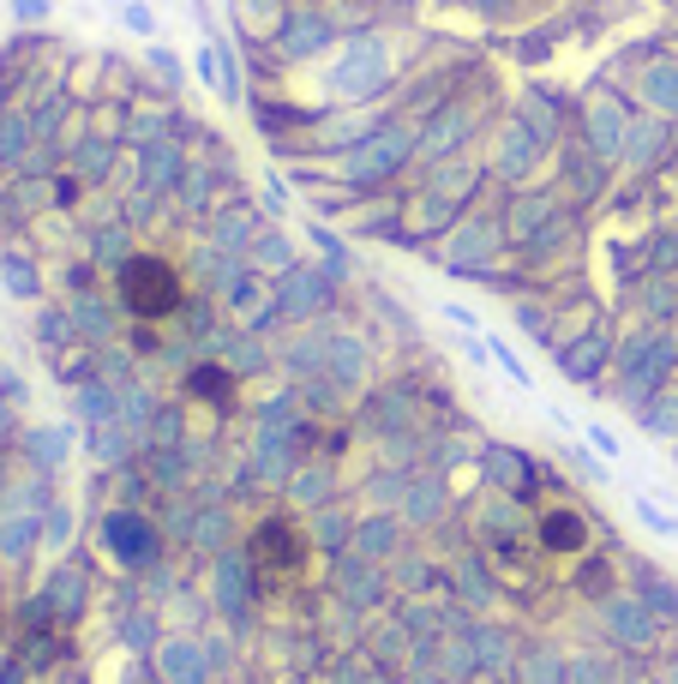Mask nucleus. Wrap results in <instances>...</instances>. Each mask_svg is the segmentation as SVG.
<instances>
[{"label": "nucleus", "instance_id": "1", "mask_svg": "<svg viewBox=\"0 0 678 684\" xmlns=\"http://www.w3.org/2000/svg\"><path fill=\"white\" fill-rule=\"evenodd\" d=\"M246 559H253V576L264 589H289L294 576H306V534L289 523V516H271V523L253 529V546H246Z\"/></svg>", "mask_w": 678, "mask_h": 684}, {"label": "nucleus", "instance_id": "2", "mask_svg": "<svg viewBox=\"0 0 678 684\" xmlns=\"http://www.w3.org/2000/svg\"><path fill=\"white\" fill-rule=\"evenodd\" d=\"M121 301L139 312V319H169V312L186 301L181 271H174L169 259H132L121 271Z\"/></svg>", "mask_w": 678, "mask_h": 684}, {"label": "nucleus", "instance_id": "3", "mask_svg": "<svg viewBox=\"0 0 678 684\" xmlns=\"http://www.w3.org/2000/svg\"><path fill=\"white\" fill-rule=\"evenodd\" d=\"M540 541H547L553 553H577V546L588 541V529H583V516H570V511H553L547 523H540Z\"/></svg>", "mask_w": 678, "mask_h": 684}, {"label": "nucleus", "instance_id": "4", "mask_svg": "<svg viewBox=\"0 0 678 684\" xmlns=\"http://www.w3.org/2000/svg\"><path fill=\"white\" fill-rule=\"evenodd\" d=\"M109 534H114V546H121V559H151V529H144L139 516H114Z\"/></svg>", "mask_w": 678, "mask_h": 684}, {"label": "nucleus", "instance_id": "5", "mask_svg": "<svg viewBox=\"0 0 678 684\" xmlns=\"http://www.w3.org/2000/svg\"><path fill=\"white\" fill-rule=\"evenodd\" d=\"M193 391H211V403H229V373H216V366H204V373H193Z\"/></svg>", "mask_w": 678, "mask_h": 684}]
</instances>
